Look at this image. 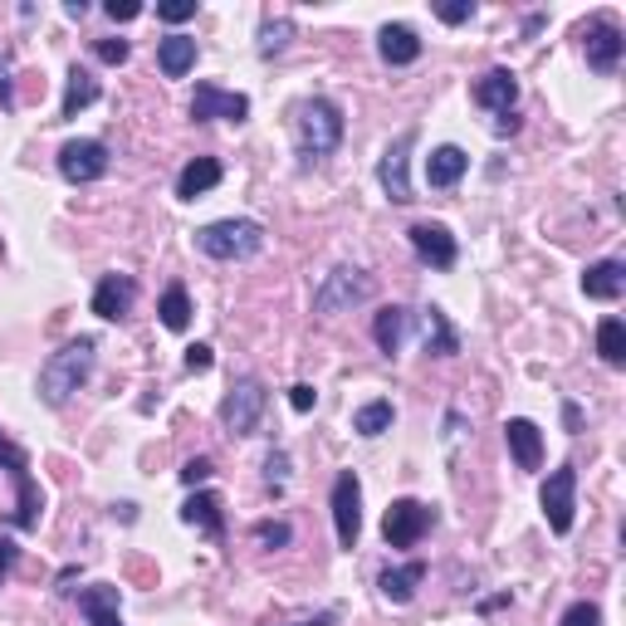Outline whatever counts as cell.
<instances>
[{
    "instance_id": "cell-34",
    "label": "cell",
    "mask_w": 626,
    "mask_h": 626,
    "mask_svg": "<svg viewBox=\"0 0 626 626\" xmlns=\"http://www.w3.org/2000/svg\"><path fill=\"white\" fill-rule=\"evenodd\" d=\"M264 479H270V489H284V479H289V455H284V450H270V460H264Z\"/></svg>"
},
{
    "instance_id": "cell-10",
    "label": "cell",
    "mask_w": 626,
    "mask_h": 626,
    "mask_svg": "<svg viewBox=\"0 0 626 626\" xmlns=\"http://www.w3.org/2000/svg\"><path fill=\"white\" fill-rule=\"evenodd\" d=\"M108 172V147L98 137H74V142L59 147V176L68 186H88Z\"/></svg>"
},
{
    "instance_id": "cell-23",
    "label": "cell",
    "mask_w": 626,
    "mask_h": 626,
    "mask_svg": "<svg viewBox=\"0 0 626 626\" xmlns=\"http://www.w3.org/2000/svg\"><path fill=\"white\" fill-rule=\"evenodd\" d=\"M465 166H470V156L460 152L455 142H446V147H436V152L426 156V181L436 186V191H450V186L465 176Z\"/></svg>"
},
{
    "instance_id": "cell-47",
    "label": "cell",
    "mask_w": 626,
    "mask_h": 626,
    "mask_svg": "<svg viewBox=\"0 0 626 626\" xmlns=\"http://www.w3.org/2000/svg\"><path fill=\"white\" fill-rule=\"evenodd\" d=\"M5 450H10V440H5V436H0V460H5Z\"/></svg>"
},
{
    "instance_id": "cell-14",
    "label": "cell",
    "mask_w": 626,
    "mask_h": 626,
    "mask_svg": "<svg viewBox=\"0 0 626 626\" xmlns=\"http://www.w3.org/2000/svg\"><path fill=\"white\" fill-rule=\"evenodd\" d=\"M191 117L196 123H215V117H225V123H245V117H250V98L230 93V88H215V84H196Z\"/></svg>"
},
{
    "instance_id": "cell-37",
    "label": "cell",
    "mask_w": 626,
    "mask_h": 626,
    "mask_svg": "<svg viewBox=\"0 0 626 626\" xmlns=\"http://www.w3.org/2000/svg\"><path fill=\"white\" fill-rule=\"evenodd\" d=\"M93 54L103 59V64H127V54H133V49H127V39H98Z\"/></svg>"
},
{
    "instance_id": "cell-8",
    "label": "cell",
    "mask_w": 626,
    "mask_h": 626,
    "mask_svg": "<svg viewBox=\"0 0 626 626\" xmlns=\"http://www.w3.org/2000/svg\"><path fill=\"white\" fill-rule=\"evenodd\" d=\"M538 504L553 534H573V509H577V465H558L538 489Z\"/></svg>"
},
{
    "instance_id": "cell-22",
    "label": "cell",
    "mask_w": 626,
    "mask_h": 626,
    "mask_svg": "<svg viewBox=\"0 0 626 626\" xmlns=\"http://www.w3.org/2000/svg\"><path fill=\"white\" fill-rule=\"evenodd\" d=\"M221 162L215 156H191V162L181 166V176H176V196L181 201H196V196H205V191H215L221 186Z\"/></svg>"
},
{
    "instance_id": "cell-17",
    "label": "cell",
    "mask_w": 626,
    "mask_h": 626,
    "mask_svg": "<svg viewBox=\"0 0 626 626\" xmlns=\"http://www.w3.org/2000/svg\"><path fill=\"white\" fill-rule=\"evenodd\" d=\"M475 103L479 108H489V113H514V103H518V78L509 74V68H489V74H479L475 78Z\"/></svg>"
},
{
    "instance_id": "cell-25",
    "label": "cell",
    "mask_w": 626,
    "mask_h": 626,
    "mask_svg": "<svg viewBox=\"0 0 626 626\" xmlns=\"http://www.w3.org/2000/svg\"><path fill=\"white\" fill-rule=\"evenodd\" d=\"M426 583V563H401V567H387V573L377 577V587H381V597H387V602H411V597H416V587Z\"/></svg>"
},
{
    "instance_id": "cell-43",
    "label": "cell",
    "mask_w": 626,
    "mask_h": 626,
    "mask_svg": "<svg viewBox=\"0 0 626 626\" xmlns=\"http://www.w3.org/2000/svg\"><path fill=\"white\" fill-rule=\"evenodd\" d=\"M15 558H20L15 538H5V534H0V583H5V577H10V567H15Z\"/></svg>"
},
{
    "instance_id": "cell-46",
    "label": "cell",
    "mask_w": 626,
    "mask_h": 626,
    "mask_svg": "<svg viewBox=\"0 0 626 626\" xmlns=\"http://www.w3.org/2000/svg\"><path fill=\"white\" fill-rule=\"evenodd\" d=\"M333 622H338V616H333V612H318V616H313V622H293V626H333Z\"/></svg>"
},
{
    "instance_id": "cell-31",
    "label": "cell",
    "mask_w": 626,
    "mask_h": 626,
    "mask_svg": "<svg viewBox=\"0 0 626 626\" xmlns=\"http://www.w3.org/2000/svg\"><path fill=\"white\" fill-rule=\"evenodd\" d=\"M597 352H602V362H612V367H622V362H626V323L622 318L597 323Z\"/></svg>"
},
{
    "instance_id": "cell-15",
    "label": "cell",
    "mask_w": 626,
    "mask_h": 626,
    "mask_svg": "<svg viewBox=\"0 0 626 626\" xmlns=\"http://www.w3.org/2000/svg\"><path fill=\"white\" fill-rule=\"evenodd\" d=\"M137 303V279L133 274H103L93 289V313L108 323H123Z\"/></svg>"
},
{
    "instance_id": "cell-16",
    "label": "cell",
    "mask_w": 626,
    "mask_h": 626,
    "mask_svg": "<svg viewBox=\"0 0 626 626\" xmlns=\"http://www.w3.org/2000/svg\"><path fill=\"white\" fill-rule=\"evenodd\" d=\"M504 440H509V455H514L518 470L543 465V430H538L528 416H509L504 421Z\"/></svg>"
},
{
    "instance_id": "cell-28",
    "label": "cell",
    "mask_w": 626,
    "mask_h": 626,
    "mask_svg": "<svg viewBox=\"0 0 626 626\" xmlns=\"http://www.w3.org/2000/svg\"><path fill=\"white\" fill-rule=\"evenodd\" d=\"M88 103H98V78L88 68H68V84H64V103H59V117H78Z\"/></svg>"
},
{
    "instance_id": "cell-11",
    "label": "cell",
    "mask_w": 626,
    "mask_h": 626,
    "mask_svg": "<svg viewBox=\"0 0 626 626\" xmlns=\"http://www.w3.org/2000/svg\"><path fill=\"white\" fill-rule=\"evenodd\" d=\"M5 465H10V479H15V528H39V514H45V494H39V485H35V475H29V455L25 450H15L10 446L5 450Z\"/></svg>"
},
{
    "instance_id": "cell-38",
    "label": "cell",
    "mask_w": 626,
    "mask_h": 626,
    "mask_svg": "<svg viewBox=\"0 0 626 626\" xmlns=\"http://www.w3.org/2000/svg\"><path fill=\"white\" fill-rule=\"evenodd\" d=\"M215 475V465H211V460H205V455H196V460H186V465H181V479H186V485H205V479H211Z\"/></svg>"
},
{
    "instance_id": "cell-18",
    "label": "cell",
    "mask_w": 626,
    "mask_h": 626,
    "mask_svg": "<svg viewBox=\"0 0 626 626\" xmlns=\"http://www.w3.org/2000/svg\"><path fill=\"white\" fill-rule=\"evenodd\" d=\"M421 348H426V358H455L460 352V333L450 328L446 309H436V303L421 309Z\"/></svg>"
},
{
    "instance_id": "cell-21",
    "label": "cell",
    "mask_w": 626,
    "mask_h": 626,
    "mask_svg": "<svg viewBox=\"0 0 626 626\" xmlns=\"http://www.w3.org/2000/svg\"><path fill=\"white\" fill-rule=\"evenodd\" d=\"M117 606H123V592H117L113 583H98V587L78 592V612L88 616V626H123Z\"/></svg>"
},
{
    "instance_id": "cell-9",
    "label": "cell",
    "mask_w": 626,
    "mask_h": 626,
    "mask_svg": "<svg viewBox=\"0 0 626 626\" xmlns=\"http://www.w3.org/2000/svg\"><path fill=\"white\" fill-rule=\"evenodd\" d=\"M411 147H416V127H406V133L391 137L387 152H381V162H377V181H381V191H387V201H397V205L416 201V196H411V176H406V166H411Z\"/></svg>"
},
{
    "instance_id": "cell-3",
    "label": "cell",
    "mask_w": 626,
    "mask_h": 626,
    "mask_svg": "<svg viewBox=\"0 0 626 626\" xmlns=\"http://www.w3.org/2000/svg\"><path fill=\"white\" fill-rule=\"evenodd\" d=\"M196 250L211 254V260H250L264 250V225L230 215V221H211L196 230Z\"/></svg>"
},
{
    "instance_id": "cell-36",
    "label": "cell",
    "mask_w": 626,
    "mask_h": 626,
    "mask_svg": "<svg viewBox=\"0 0 626 626\" xmlns=\"http://www.w3.org/2000/svg\"><path fill=\"white\" fill-rule=\"evenodd\" d=\"M436 15L446 20V25H465V20L475 15V0H446V5H436Z\"/></svg>"
},
{
    "instance_id": "cell-26",
    "label": "cell",
    "mask_w": 626,
    "mask_h": 626,
    "mask_svg": "<svg viewBox=\"0 0 626 626\" xmlns=\"http://www.w3.org/2000/svg\"><path fill=\"white\" fill-rule=\"evenodd\" d=\"M181 518H186V524H191V528H201V534H211V538H221V534H225L221 499H215L211 489H196V494L181 504Z\"/></svg>"
},
{
    "instance_id": "cell-27",
    "label": "cell",
    "mask_w": 626,
    "mask_h": 626,
    "mask_svg": "<svg viewBox=\"0 0 626 626\" xmlns=\"http://www.w3.org/2000/svg\"><path fill=\"white\" fill-rule=\"evenodd\" d=\"M406 328H411V309H401V303H387V309H381L377 318H372V338H377V348L387 352V358L401 348Z\"/></svg>"
},
{
    "instance_id": "cell-20",
    "label": "cell",
    "mask_w": 626,
    "mask_h": 626,
    "mask_svg": "<svg viewBox=\"0 0 626 626\" xmlns=\"http://www.w3.org/2000/svg\"><path fill=\"white\" fill-rule=\"evenodd\" d=\"M377 54H381V64H391V68L416 64V59H421V35L411 25H381L377 29Z\"/></svg>"
},
{
    "instance_id": "cell-45",
    "label": "cell",
    "mask_w": 626,
    "mask_h": 626,
    "mask_svg": "<svg viewBox=\"0 0 626 626\" xmlns=\"http://www.w3.org/2000/svg\"><path fill=\"white\" fill-rule=\"evenodd\" d=\"M494 133H499V137H509V133H518V117H514V113H499V123H494Z\"/></svg>"
},
{
    "instance_id": "cell-19",
    "label": "cell",
    "mask_w": 626,
    "mask_h": 626,
    "mask_svg": "<svg viewBox=\"0 0 626 626\" xmlns=\"http://www.w3.org/2000/svg\"><path fill=\"white\" fill-rule=\"evenodd\" d=\"M583 293L597 303H616L626 293V264L622 260H597L583 270Z\"/></svg>"
},
{
    "instance_id": "cell-29",
    "label": "cell",
    "mask_w": 626,
    "mask_h": 626,
    "mask_svg": "<svg viewBox=\"0 0 626 626\" xmlns=\"http://www.w3.org/2000/svg\"><path fill=\"white\" fill-rule=\"evenodd\" d=\"M391 421H397V406L391 401H367V406L352 411V430L358 436H381V430H391Z\"/></svg>"
},
{
    "instance_id": "cell-2",
    "label": "cell",
    "mask_w": 626,
    "mask_h": 626,
    "mask_svg": "<svg viewBox=\"0 0 626 626\" xmlns=\"http://www.w3.org/2000/svg\"><path fill=\"white\" fill-rule=\"evenodd\" d=\"M293 133H299V156L303 162H318V156H333L348 133L342 123V108L333 98H303L299 117H293Z\"/></svg>"
},
{
    "instance_id": "cell-30",
    "label": "cell",
    "mask_w": 626,
    "mask_h": 626,
    "mask_svg": "<svg viewBox=\"0 0 626 626\" xmlns=\"http://www.w3.org/2000/svg\"><path fill=\"white\" fill-rule=\"evenodd\" d=\"M156 313H162V328L181 333L186 323H191V299H186V284H166L162 303H156Z\"/></svg>"
},
{
    "instance_id": "cell-5",
    "label": "cell",
    "mask_w": 626,
    "mask_h": 626,
    "mask_svg": "<svg viewBox=\"0 0 626 626\" xmlns=\"http://www.w3.org/2000/svg\"><path fill=\"white\" fill-rule=\"evenodd\" d=\"M264 401H270V391H264L260 377H235L221 401L225 430H230V436H254V426H260V416H264Z\"/></svg>"
},
{
    "instance_id": "cell-12",
    "label": "cell",
    "mask_w": 626,
    "mask_h": 626,
    "mask_svg": "<svg viewBox=\"0 0 626 626\" xmlns=\"http://www.w3.org/2000/svg\"><path fill=\"white\" fill-rule=\"evenodd\" d=\"M583 49H587V68H597V74H616L622 49H626L622 25H616L612 15H597L592 25L583 29Z\"/></svg>"
},
{
    "instance_id": "cell-33",
    "label": "cell",
    "mask_w": 626,
    "mask_h": 626,
    "mask_svg": "<svg viewBox=\"0 0 626 626\" xmlns=\"http://www.w3.org/2000/svg\"><path fill=\"white\" fill-rule=\"evenodd\" d=\"M558 626H602V606H597V602H573Z\"/></svg>"
},
{
    "instance_id": "cell-7",
    "label": "cell",
    "mask_w": 626,
    "mask_h": 626,
    "mask_svg": "<svg viewBox=\"0 0 626 626\" xmlns=\"http://www.w3.org/2000/svg\"><path fill=\"white\" fill-rule=\"evenodd\" d=\"M430 524H436V509L430 504H421V499H391L387 518H381V538H387V548H416Z\"/></svg>"
},
{
    "instance_id": "cell-6",
    "label": "cell",
    "mask_w": 626,
    "mask_h": 626,
    "mask_svg": "<svg viewBox=\"0 0 626 626\" xmlns=\"http://www.w3.org/2000/svg\"><path fill=\"white\" fill-rule=\"evenodd\" d=\"M328 509H333V528H338V548L352 553L362 538V479H358V470H338Z\"/></svg>"
},
{
    "instance_id": "cell-4",
    "label": "cell",
    "mask_w": 626,
    "mask_h": 626,
    "mask_svg": "<svg viewBox=\"0 0 626 626\" xmlns=\"http://www.w3.org/2000/svg\"><path fill=\"white\" fill-rule=\"evenodd\" d=\"M372 299V274L358 270V264H338L333 274H323V284L313 289V309L323 313V318H333V313H348L358 309V303Z\"/></svg>"
},
{
    "instance_id": "cell-44",
    "label": "cell",
    "mask_w": 626,
    "mask_h": 626,
    "mask_svg": "<svg viewBox=\"0 0 626 626\" xmlns=\"http://www.w3.org/2000/svg\"><path fill=\"white\" fill-rule=\"evenodd\" d=\"M563 426H567V436H577V430H583V411H577L573 401H563Z\"/></svg>"
},
{
    "instance_id": "cell-35",
    "label": "cell",
    "mask_w": 626,
    "mask_h": 626,
    "mask_svg": "<svg viewBox=\"0 0 626 626\" xmlns=\"http://www.w3.org/2000/svg\"><path fill=\"white\" fill-rule=\"evenodd\" d=\"M254 538H260L264 548H284L293 538V528L289 524H254Z\"/></svg>"
},
{
    "instance_id": "cell-1",
    "label": "cell",
    "mask_w": 626,
    "mask_h": 626,
    "mask_svg": "<svg viewBox=\"0 0 626 626\" xmlns=\"http://www.w3.org/2000/svg\"><path fill=\"white\" fill-rule=\"evenodd\" d=\"M93 358H98V338H88V333L74 342H64L59 352H49V362L39 367V401H45V406H64V401L88 381Z\"/></svg>"
},
{
    "instance_id": "cell-42",
    "label": "cell",
    "mask_w": 626,
    "mask_h": 626,
    "mask_svg": "<svg viewBox=\"0 0 626 626\" xmlns=\"http://www.w3.org/2000/svg\"><path fill=\"white\" fill-rule=\"evenodd\" d=\"M108 20H137L142 15V5H137V0H108Z\"/></svg>"
},
{
    "instance_id": "cell-41",
    "label": "cell",
    "mask_w": 626,
    "mask_h": 626,
    "mask_svg": "<svg viewBox=\"0 0 626 626\" xmlns=\"http://www.w3.org/2000/svg\"><path fill=\"white\" fill-rule=\"evenodd\" d=\"M313 401H318V391H313L309 381H299V387H289V406H293V411H313Z\"/></svg>"
},
{
    "instance_id": "cell-32",
    "label": "cell",
    "mask_w": 626,
    "mask_h": 626,
    "mask_svg": "<svg viewBox=\"0 0 626 626\" xmlns=\"http://www.w3.org/2000/svg\"><path fill=\"white\" fill-rule=\"evenodd\" d=\"M289 39H293V20H289V15L264 20V25H260V54H264V59L284 54V49H289Z\"/></svg>"
},
{
    "instance_id": "cell-39",
    "label": "cell",
    "mask_w": 626,
    "mask_h": 626,
    "mask_svg": "<svg viewBox=\"0 0 626 626\" xmlns=\"http://www.w3.org/2000/svg\"><path fill=\"white\" fill-rule=\"evenodd\" d=\"M196 15V0H172V5H156V20H166V25H181V20Z\"/></svg>"
},
{
    "instance_id": "cell-40",
    "label": "cell",
    "mask_w": 626,
    "mask_h": 626,
    "mask_svg": "<svg viewBox=\"0 0 626 626\" xmlns=\"http://www.w3.org/2000/svg\"><path fill=\"white\" fill-rule=\"evenodd\" d=\"M211 362H215L211 342H191V348H186V372H211Z\"/></svg>"
},
{
    "instance_id": "cell-24",
    "label": "cell",
    "mask_w": 626,
    "mask_h": 626,
    "mask_svg": "<svg viewBox=\"0 0 626 626\" xmlns=\"http://www.w3.org/2000/svg\"><path fill=\"white\" fill-rule=\"evenodd\" d=\"M156 68H162L166 78H181L196 68V39L191 35H166L156 39Z\"/></svg>"
},
{
    "instance_id": "cell-13",
    "label": "cell",
    "mask_w": 626,
    "mask_h": 626,
    "mask_svg": "<svg viewBox=\"0 0 626 626\" xmlns=\"http://www.w3.org/2000/svg\"><path fill=\"white\" fill-rule=\"evenodd\" d=\"M406 240H411V250H416L421 264H430V270H455L460 245H455V235H450L440 221H416L406 230Z\"/></svg>"
}]
</instances>
